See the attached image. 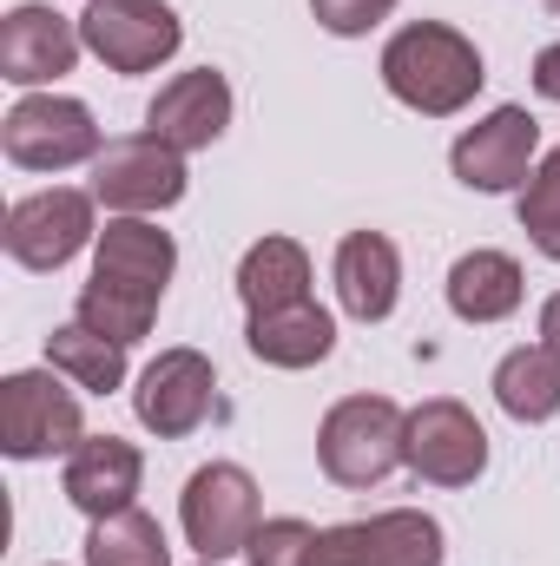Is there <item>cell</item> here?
<instances>
[{"mask_svg":"<svg viewBox=\"0 0 560 566\" xmlns=\"http://www.w3.org/2000/svg\"><path fill=\"white\" fill-rule=\"evenodd\" d=\"M376 73H383L390 99L422 113V119H455L488 86L481 46L462 27H448V20H409V27H396L390 46H383V60H376Z\"/></svg>","mask_w":560,"mask_h":566,"instance_id":"obj_1","label":"cell"},{"mask_svg":"<svg viewBox=\"0 0 560 566\" xmlns=\"http://www.w3.org/2000/svg\"><path fill=\"white\" fill-rule=\"evenodd\" d=\"M403 434L409 416L390 396H343L317 422V468L336 488H376L403 468Z\"/></svg>","mask_w":560,"mask_h":566,"instance_id":"obj_2","label":"cell"},{"mask_svg":"<svg viewBox=\"0 0 560 566\" xmlns=\"http://www.w3.org/2000/svg\"><path fill=\"white\" fill-rule=\"evenodd\" d=\"M0 151L20 171H73L93 165L106 139L93 126V106L73 93H20L13 113L0 119Z\"/></svg>","mask_w":560,"mask_h":566,"instance_id":"obj_3","label":"cell"},{"mask_svg":"<svg viewBox=\"0 0 560 566\" xmlns=\"http://www.w3.org/2000/svg\"><path fill=\"white\" fill-rule=\"evenodd\" d=\"M178 527L191 541L198 560H231L251 547V534L265 527V507H258V481L238 468V461H205L185 494H178Z\"/></svg>","mask_w":560,"mask_h":566,"instance_id":"obj_4","label":"cell"},{"mask_svg":"<svg viewBox=\"0 0 560 566\" xmlns=\"http://www.w3.org/2000/svg\"><path fill=\"white\" fill-rule=\"evenodd\" d=\"M86 441L80 396L60 382V369H13L0 382V448L13 461H46L73 454Z\"/></svg>","mask_w":560,"mask_h":566,"instance_id":"obj_5","label":"cell"},{"mask_svg":"<svg viewBox=\"0 0 560 566\" xmlns=\"http://www.w3.org/2000/svg\"><path fill=\"white\" fill-rule=\"evenodd\" d=\"M93 191H73V185H46V191H27V198H13V211H7V231H0V244H7V258L20 264V271H66L93 238H100V224H93Z\"/></svg>","mask_w":560,"mask_h":566,"instance_id":"obj_6","label":"cell"},{"mask_svg":"<svg viewBox=\"0 0 560 566\" xmlns=\"http://www.w3.org/2000/svg\"><path fill=\"white\" fill-rule=\"evenodd\" d=\"M403 468L428 488H475L488 474V428L475 422L468 402L455 396H428L409 409L403 434Z\"/></svg>","mask_w":560,"mask_h":566,"instance_id":"obj_7","label":"cell"},{"mask_svg":"<svg viewBox=\"0 0 560 566\" xmlns=\"http://www.w3.org/2000/svg\"><path fill=\"white\" fill-rule=\"evenodd\" d=\"M80 40L106 73H158L185 46V20L165 0H86Z\"/></svg>","mask_w":560,"mask_h":566,"instance_id":"obj_8","label":"cell"},{"mask_svg":"<svg viewBox=\"0 0 560 566\" xmlns=\"http://www.w3.org/2000/svg\"><path fill=\"white\" fill-rule=\"evenodd\" d=\"M93 198L113 211V218H152V211H172L185 198V151H172L152 133H126V139H106V151L93 158Z\"/></svg>","mask_w":560,"mask_h":566,"instance_id":"obj_9","label":"cell"},{"mask_svg":"<svg viewBox=\"0 0 560 566\" xmlns=\"http://www.w3.org/2000/svg\"><path fill=\"white\" fill-rule=\"evenodd\" d=\"M535 165H541V126H535L528 106H495L488 119L462 126L455 145H448V171L468 191H488V198L521 191L535 178Z\"/></svg>","mask_w":560,"mask_h":566,"instance_id":"obj_10","label":"cell"},{"mask_svg":"<svg viewBox=\"0 0 560 566\" xmlns=\"http://www.w3.org/2000/svg\"><path fill=\"white\" fill-rule=\"evenodd\" d=\"M218 409V369L205 349H158L139 369V389H133V416H139L145 434L158 441H185L198 434L205 416Z\"/></svg>","mask_w":560,"mask_h":566,"instance_id":"obj_11","label":"cell"},{"mask_svg":"<svg viewBox=\"0 0 560 566\" xmlns=\"http://www.w3.org/2000/svg\"><path fill=\"white\" fill-rule=\"evenodd\" d=\"M448 534L422 507H390L370 521H343L317 534V566H442Z\"/></svg>","mask_w":560,"mask_h":566,"instance_id":"obj_12","label":"cell"},{"mask_svg":"<svg viewBox=\"0 0 560 566\" xmlns=\"http://www.w3.org/2000/svg\"><path fill=\"white\" fill-rule=\"evenodd\" d=\"M80 53H86L80 20H66L60 7H46V0L7 7V20H0V80H13L20 93H40V86L66 80L80 66Z\"/></svg>","mask_w":560,"mask_h":566,"instance_id":"obj_13","label":"cell"},{"mask_svg":"<svg viewBox=\"0 0 560 566\" xmlns=\"http://www.w3.org/2000/svg\"><path fill=\"white\" fill-rule=\"evenodd\" d=\"M225 126H231V80L218 66H191V73L165 80L152 93V106H145V133L165 139L172 151H185V158L218 145Z\"/></svg>","mask_w":560,"mask_h":566,"instance_id":"obj_14","label":"cell"},{"mask_svg":"<svg viewBox=\"0 0 560 566\" xmlns=\"http://www.w3.org/2000/svg\"><path fill=\"white\" fill-rule=\"evenodd\" d=\"M139 481H145V454L133 441H120V434H86V441L66 454V474H60L66 501H73L86 521L126 514L133 494H139Z\"/></svg>","mask_w":560,"mask_h":566,"instance_id":"obj_15","label":"cell"},{"mask_svg":"<svg viewBox=\"0 0 560 566\" xmlns=\"http://www.w3.org/2000/svg\"><path fill=\"white\" fill-rule=\"evenodd\" d=\"M172 271H178V244L152 218H106V231L93 238V277L100 283H120V290H139V296L165 303Z\"/></svg>","mask_w":560,"mask_h":566,"instance_id":"obj_16","label":"cell"},{"mask_svg":"<svg viewBox=\"0 0 560 566\" xmlns=\"http://www.w3.org/2000/svg\"><path fill=\"white\" fill-rule=\"evenodd\" d=\"M403 296V251L383 231H350L336 244V303L356 323H390Z\"/></svg>","mask_w":560,"mask_h":566,"instance_id":"obj_17","label":"cell"},{"mask_svg":"<svg viewBox=\"0 0 560 566\" xmlns=\"http://www.w3.org/2000/svg\"><path fill=\"white\" fill-rule=\"evenodd\" d=\"M245 343L271 369H317L336 349V316L317 296H303V303H283V310H258L245 323Z\"/></svg>","mask_w":560,"mask_h":566,"instance_id":"obj_18","label":"cell"},{"mask_svg":"<svg viewBox=\"0 0 560 566\" xmlns=\"http://www.w3.org/2000/svg\"><path fill=\"white\" fill-rule=\"evenodd\" d=\"M528 296V277L508 251H468L448 271V310L462 323H508Z\"/></svg>","mask_w":560,"mask_h":566,"instance_id":"obj_19","label":"cell"},{"mask_svg":"<svg viewBox=\"0 0 560 566\" xmlns=\"http://www.w3.org/2000/svg\"><path fill=\"white\" fill-rule=\"evenodd\" d=\"M495 402L501 416H515L521 428H541L560 416V349L548 343H521L495 363Z\"/></svg>","mask_w":560,"mask_h":566,"instance_id":"obj_20","label":"cell"},{"mask_svg":"<svg viewBox=\"0 0 560 566\" xmlns=\"http://www.w3.org/2000/svg\"><path fill=\"white\" fill-rule=\"evenodd\" d=\"M238 296L245 310H283V303H303L310 296V251L297 238H258L245 258H238Z\"/></svg>","mask_w":560,"mask_h":566,"instance_id":"obj_21","label":"cell"},{"mask_svg":"<svg viewBox=\"0 0 560 566\" xmlns=\"http://www.w3.org/2000/svg\"><path fill=\"white\" fill-rule=\"evenodd\" d=\"M46 369H60L86 396H113V389H126V343H113L86 323H60L46 336Z\"/></svg>","mask_w":560,"mask_h":566,"instance_id":"obj_22","label":"cell"},{"mask_svg":"<svg viewBox=\"0 0 560 566\" xmlns=\"http://www.w3.org/2000/svg\"><path fill=\"white\" fill-rule=\"evenodd\" d=\"M86 566H172V541H165V527L145 507H126L113 521H93Z\"/></svg>","mask_w":560,"mask_h":566,"instance_id":"obj_23","label":"cell"},{"mask_svg":"<svg viewBox=\"0 0 560 566\" xmlns=\"http://www.w3.org/2000/svg\"><path fill=\"white\" fill-rule=\"evenodd\" d=\"M73 323H86V329H100V336H113V343H139L145 329L158 323V296H139V290H120V283H86L80 296H73Z\"/></svg>","mask_w":560,"mask_h":566,"instance_id":"obj_24","label":"cell"},{"mask_svg":"<svg viewBox=\"0 0 560 566\" xmlns=\"http://www.w3.org/2000/svg\"><path fill=\"white\" fill-rule=\"evenodd\" d=\"M515 218H521L528 244H535L541 258H554V264H560V145L535 165V178L515 191Z\"/></svg>","mask_w":560,"mask_h":566,"instance_id":"obj_25","label":"cell"},{"mask_svg":"<svg viewBox=\"0 0 560 566\" xmlns=\"http://www.w3.org/2000/svg\"><path fill=\"white\" fill-rule=\"evenodd\" d=\"M245 560L251 566H317V527L297 521V514H278V521H265L251 534Z\"/></svg>","mask_w":560,"mask_h":566,"instance_id":"obj_26","label":"cell"},{"mask_svg":"<svg viewBox=\"0 0 560 566\" xmlns=\"http://www.w3.org/2000/svg\"><path fill=\"white\" fill-rule=\"evenodd\" d=\"M310 13H317L323 33H336V40H363L370 27H383V20L396 13V0H310Z\"/></svg>","mask_w":560,"mask_h":566,"instance_id":"obj_27","label":"cell"},{"mask_svg":"<svg viewBox=\"0 0 560 566\" xmlns=\"http://www.w3.org/2000/svg\"><path fill=\"white\" fill-rule=\"evenodd\" d=\"M535 93H541V99H554V106H560V40H554V46H541V53H535Z\"/></svg>","mask_w":560,"mask_h":566,"instance_id":"obj_28","label":"cell"},{"mask_svg":"<svg viewBox=\"0 0 560 566\" xmlns=\"http://www.w3.org/2000/svg\"><path fill=\"white\" fill-rule=\"evenodd\" d=\"M541 343H548V349H560V290L541 303Z\"/></svg>","mask_w":560,"mask_h":566,"instance_id":"obj_29","label":"cell"},{"mask_svg":"<svg viewBox=\"0 0 560 566\" xmlns=\"http://www.w3.org/2000/svg\"><path fill=\"white\" fill-rule=\"evenodd\" d=\"M548 13H560V0H548Z\"/></svg>","mask_w":560,"mask_h":566,"instance_id":"obj_30","label":"cell"},{"mask_svg":"<svg viewBox=\"0 0 560 566\" xmlns=\"http://www.w3.org/2000/svg\"><path fill=\"white\" fill-rule=\"evenodd\" d=\"M198 566H225V560H198Z\"/></svg>","mask_w":560,"mask_h":566,"instance_id":"obj_31","label":"cell"}]
</instances>
